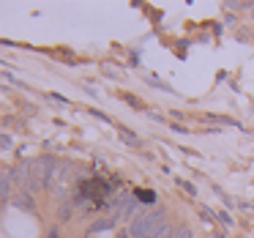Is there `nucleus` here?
I'll return each instance as SVG.
<instances>
[{"label": "nucleus", "mask_w": 254, "mask_h": 238, "mask_svg": "<svg viewBox=\"0 0 254 238\" xmlns=\"http://www.w3.org/2000/svg\"><path fill=\"white\" fill-rule=\"evenodd\" d=\"M17 208H25V211H33V203H30V194H25V192H19L17 194Z\"/></svg>", "instance_id": "nucleus-1"}, {"label": "nucleus", "mask_w": 254, "mask_h": 238, "mask_svg": "<svg viewBox=\"0 0 254 238\" xmlns=\"http://www.w3.org/2000/svg\"><path fill=\"white\" fill-rule=\"evenodd\" d=\"M8 148H11V137L6 134V137H3V151H8Z\"/></svg>", "instance_id": "nucleus-7"}, {"label": "nucleus", "mask_w": 254, "mask_h": 238, "mask_svg": "<svg viewBox=\"0 0 254 238\" xmlns=\"http://www.w3.org/2000/svg\"><path fill=\"white\" fill-rule=\"evenodd\" d=\"M170 238H191V230H189V227H175Z\"/></svg>", "instance_id": "nucleus-5"}, {"label": "nucleus", "mask_w": 254, "mask_h": 238, "mask_svg": "<svg viewBox=\"0 0 254 238\" xmlns=\"http://www.w3.org/2000/svg\"><path fill=\"white\" fill-rule=\"evenodd\" d=\"M121 137H123V143H128V145H134V148H137L139 145V137L134 132H128V129H121Z\"/></svg>", "instance_id": "nucleus-3"}, {"label": "nucleus", "mask_w": 254, "mask_h": 238, "mask_svg": "<svg viewBox=\"0 0 254 238\" xmlns=\"http://www.w3.org/2000/svg\"><path fill=\"white\" fill-rule=\"evenodd\" d=\"M213 238H224V236H213Z\"/></svg>", "instance_id": "nucleus-8"}, {"label": "nucleus", "mask_w": 254, "mask_h": 238, "mask_svg": "<svg viewBox=\"0 0 254 238\" xmlns=\"http://www.w3.org/2000/svg\"><path fill=\"white\" fill-rule=\"evenodd\" d=\"M104 227H112V222L110 219H101V222H96V225H93V230H104Z\"/></svg>", "instance_id": "nucleus-6"}, {"label": "nucleus", "mask_w": 254, "mask_h": 238, "mask_svg": "<svg viewBox=\"0 0 254 238\" xmlns=\"http://www.w3.org/2000/svg\"><path fill=\"white\" fill-rule=\"evenodd\" d=\"M0 194H3V200H8V194H11V175H8V172H3V183H0Z\"/></svg>", "instance_id": "nucleus-2"}, {"label": "nucleus", "mask_w": 254, "mask_h": 238, "mask_svg": "<svg viewBox=\"0 0 254 238\" xmlns=\"http://www.w3.org/2000/svg\"><path fill=\"white\" fill-rule=\"evenodd\" d=\"M134 197L145 200V203H153V200H156V194H153V192H145V189H137V192H134Z\"/></svg>", "instance_id": "nucleus-4"}]
</instances>
